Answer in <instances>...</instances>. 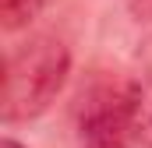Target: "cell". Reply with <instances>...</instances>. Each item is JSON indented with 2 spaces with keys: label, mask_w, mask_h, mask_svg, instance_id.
<instances>
[{
  "label": "cell",
  "mask_w": 152,
  "mask_h": 148,
  "mask_svg": "<svg viewBox=\"0 0 152 148\" xmlns=\"http://www.w3.org/2000/svg\"><path fill=\"white\" fill-rule=\"evenodd\" d=\"M71 74V49L57 36H32L14 46L4 64L0 116L4 123L36 120L57 102Z\"/></svg>",
  "instance_id": "obj_1"
},
{
  "label": "cell",
  "mask_w": 152,
  "mask_h": 148,
  "mask_svg": "<svg viewBox=\"0 0 152 148\" xmlns=\"http://www.w3.org/2000/svg\"><path fill=\"white\" fill-rule=\"evenodd\" d=\"M78 145L81 148H131V81H99L81 95L78 106Z\"/></svg>",
  "instance_id": "obj_2"
},
{
  "label": "cell",
  "mask_w": 152,
  "mask_h": 148,
  "mask_svg": "<svg viewBox=\"0 0 152 148\" xmlns=\"http://www.w3.org/2000/svg\"><path fill=\"white\" fill-rule=\"evenodd\" d=\"M131 120H134V145L152 148V78L131 81Z\"/></svg>",
  "instance_id": "obj_3"
},
{
  "label": "cell",
  "mask_w": 152,
  "mask_h": 148,
  "mask_svg": "<svg viewBox=\"0 0 152 148\" xmlns=\"http://www.w3.org/2000/svg\"><path fill=\"white\" fill-rule=\"evenodd\" d=\"M46 4H50V0H0V25H4L7 32H18V28H25L28 21H36Z\"/></svg>",
  "instance_id": "obj_4"
},
{
  "label": "cell",
  "mask_w": 152,
  "mask_h": 148,
  "mask_svg": "<svg viewBox=\"0 0 152 148\" xmlns=\"http://www.w3.org/2000/svg\"><path fill=\"white\" fill-rule=\"evenodd\" d=\"M134 14L145 18V21H152V0H134Z\"/></svg>",
  "instance_id": "obj_5"
},
{
  "label": "cell",
  "mask_w": 152,
  "mask_h": 148,
  "mask_svg": "<svg viewBox=\"0 0 152 148\" xmlns=\"http://www.w3.org/2000/svg\"><path fill=\"white\" fill-rule=\"evenodd\" d=\"M0 148H25V145H21V141H14V138H4V141H0Z\"/></svg>",
  "instance_id": "obj_6"
}]
</instances>
